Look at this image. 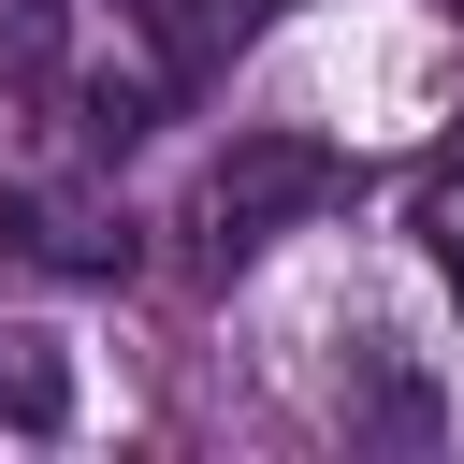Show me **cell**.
<instances>
[{
	"label": "cell",
	"instance_id": "cell-2",
	"mask_svg": "<svg viewBox=\"0 0 464 464\" xmlns=\"http://www.w3.org/2000/svg\"><path fill=\"white\" fill-rule=\"evenodd\" d=\"M0 246L44 261V276H130V218L72 203V188H0Z\"/></svg>",
	"mask_w": 464,
	"mask_h": 464
},
{
	"label": "cell",
	"instance_id": "cell-1",
	"mask_svg": "<svg viewBox=\"0 0 464 464\" xmlns=\"http://www.w3.org/2000/svg\"><path fill=\"white\" fill-rule=\"evenodd\" d=\"M348 174H334V145H304V130H246L218 174H203V203H188V232L218 246V261H246V246H276V232H304L319 203H334Z\"/></svg>",
	"mask_w": 464,
	"mask_h": 464
},
{
	"label": "cell",
	"instance_id": "cell-6",
	"mask_svg": "<svg viewBox=\"0 0 464 464\" xmlns=\"http://www.w3.org/2000/svg\"><path fill=\"white\" fill-rule=\"evenodd\" d=\"M420 246H435V276L464 290V174H435V188H420Z\"/></svg>",
	"mask_w": 464,
	"mask_h": 464
},
{
	"label": "cell",
	"instance_id": "cell-3",
	"mask_svg": "<svg viewBox=\"0 0 464 464\" xmlns=\"http://www.w3.org/2000/svg\"><path fill=\"white\" fill-rule=\"evenodd\" d=\"M116 14L145 29V72H160V87L188 102V87H203V72H218V58H232L246 29H276L290 0H116Z\"/></svg>",
	"mask_w": 464,
	"mask_h": 464
},
{
	"label": "cell",
	"instance_id": "cell-4",
	"mask_svg": "<svg viewBox=\"0 0 464 464\" xmlns=\"http://www.w3.org/2000/svg\"><path fill=\"white\" fill-rule=\"evenodd\" d=\"M0 420H14V435H58V420H72V362H58L44 334H0Z\"/></svg>",
	"mask_w": 464,
	"mask_h": 464
},
{
	"label": "cell",
	"instance_id": "cell-5",
	"mask_svg": "<svg viewBox=\"0 0 464 464\" xmlns=\"http://www.w3.org/2000/svg\"><path fill=\"white\" fill-rule=\"evenodd\" d=\"M72 58V0H0V87H58Z\"/></svg>",
	"mask_w": 464,
	"mask_h": 464
}]
</instances>
